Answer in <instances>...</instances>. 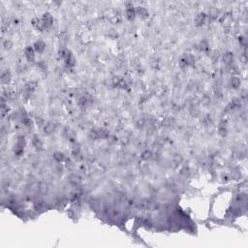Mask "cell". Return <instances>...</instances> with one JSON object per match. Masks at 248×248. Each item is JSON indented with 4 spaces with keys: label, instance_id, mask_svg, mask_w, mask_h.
<instances>
[{
    "label": "cell",
    "instance_id": "obj_13",
    "mask_svg": "<svg viewBox=\"0 0 248 248\" xmlns=\"http://www.w3.org/2000/svg\"><path fill=\"white\" fill-rule=\"evenodd\" d=\"M43 129H44V132H45L46 134H51L55 130V125L53 123L49 122V123H47V124L44 125Z\"/></svg>",
    "mask_w": 248,
    "mask_h": 248
},
{
    "label": "cell",
    "instance_id": "obj_2",
    "mask_svg": "<svg viewBox=\"0 0 248 248\" xmlns=\"http://www.w3.org/2000/svg\"><path fill=\"white\" fill-rule=\"evenodd\" d=\"M69 183L73 185V186L78 187V186L81 185V183H82V177H79V174H71L70 177H69Z\"/></svg>",
    "mask_w": 248,
    "mask_h": 248
},
{
    "label": "cell",
    "instance_id": "obj_9",
    "mask_svg": "<svg viewBox=\"0 0 248 248\" xmlns=\"http://www.w3.org/2000/svg\"><path fill=\"white\" fill-rule=\"evenodd\" d=\"M11 79H12V75H11V72L10 71H4L2 72V74H1V81L3 83H6V85H8L10 82H11Z\"/></svg>",
    "mask_w": 248,
    "mask_h": 248
},
{
    "label": "cell",
    "instance_id": "obj_16",
    "mask_svg": "<svg viewBox=\"0 0 248 248\" xmlns=\"http://www.w3.org/2000/svg\"><path fill=\"white\" fill-rule=\"evenodd\" d=\"M183 58L185 59V61L187 62L188 66H192V65H194V62H195V57H194L192 54H190V53H187V54H185V55H184V56H183Z\"/></svg>",
    "mask_w": 248,
    "mask_h": 248
},
{
    "label": "cell",
    "instance_id": "obj_14",
    "mask_svg": "<svg viewBox=\"0 0 248 248\" xmlns=\"http://www.w3.org/2000/svg\"><path fill=\"white\" fill-rule=\"evenodd\" d=\"M53 157L54 159V161H56L58 163L63 162L64 159H65V156H64V154L62 152H60V151H55L53 155Z\"/></svg>",
    "mask_w": 248,
    "mask_h": 248
},
{
    "label": "cell",
    "instance_id": "obj_3",
    "mask_svg": "<svg viewBox=\"0 0 248 248\" xmlns=\"http://www.w3.org/2000/svg\"><path fill=\"white\" fill-rule=\"evenodd\" d=\"M42 21L46 25V26L48 27V28H49V27H50L51 25H53V16H51L50 13H45V14L43 15V17H42Z\"/></svg>",
    "mask_w": 248,
    "mask_h": 248
},
{
    "label": "cell",
    "instance_id": "obj_10",
    "mask_svg": "<svg viewBox=\"0 0 248 248\" xmlns=\"http://www.w3.org/2000/svg\"><path fill=\"white\" fill-rule=\"evenodd\" d=\"M64 136L69 140V141L71 142H73L75 143V140H76V133L75 132L72 130V129H69V128H67V129H65V131H64Z\"/></svg>",
    "mask_w": 248,
    "mask_h": 248
},
{
    "label": "cell",
    "instance_id": "obj_5",
    "mask_svg": "<svg viewBox=\"0 0 248 248\" xmlns=\"http://www.w3.org/2000/svg\"><path fill=\"white\" fill-rule=\"evenodd\" d=\"M241 107V100L239 98H234L230 103V105L228 106L227 109L229 110H237Z\"/></svg>",
    "mask_w": 248,
    "mask_h": 248
},
{
    "label": "cell",
    "instance_id": "obj_22",
    "mask_svg": "<svg viewBox=\"0 0 248 248\" xmlns=\"http://www.w3.org/2000/svg\"><path fill=\"white\" fill-rule=\"evenodd\" d=\"M3 46L6 50H10V49H12V47H13V43H12L10 40H6V41H4Z\"/></svg>",
    "mask_w": 248,
    "mask_h": 248
},
{
    "label": "cell",
    "instance_id": "obj_19",
    "mask_svg": "<svg viewBox=\"0 0 248 248\" xmlns=\"http://www.w3.org/2000/svg\"><path fill=\"white\" fill-rule=\"evenodd\" d=\"M173 123H174V119L172 117H166L162 122V124L164 126H171Z\"/></svg>",
    "mask_w": 248,
    "mask_h": 248
},
{
    "label": "cell",
    "instance_id": "obj_17",
    "mask_svg": "<svg viewBox=\"0 0 248 248\" xmlns=\"http://www.w3.org/2000/svg\"><path fill=\"white\" fill-rule=\"evenodd\" d=\"M152 156L153 155H152V153H151V151L146 150L142 153V159L145 160V161H149V160H150L151 158H152Z\"/></svg>",
    "mask_w": 248,
    "mask_h": 248
},
{
    "label": "cell",
    "instance_id": "obj_12",
    "mask_svg": "<svg viewBox=\"0 0 248 248\" xmlns=\"http://www.w3.org/2000/svg\"><path fill=\"white\" fill-rule=\"evenodd\" d=\"M25 146L21 145V143H16L15 147H14V153L17 155V156H22V153L25 152Z\"/></svg>",
    "mask_w": 248,
    "mask_h": 248
},
{
    "label": "cell",
    "instance_id": "obj_24",
    "mask_svg": "<svg viewBox=\"0 0 248 248\" xmlns=\"http://www.w3.org/2000/svg\"><path fill=\"white\" fill-rule=\"evenodd\" d=\"M239 43H241V45H242V46H246V39H245V37H241L239 38Z\"/></svg>",
    "mask_w": 248,
    "mask_h": 248
},
{
    "label": "cell",
    "instance_id": "obj_23",
    "mask_svg": "<svg viewBox=\"0 0 248 248\" xmlns=\"http://www.w3.org/2000/svg\"><path fill=\"white\" fill-rule=\"evenodd\" d=\"M179 66H180V68H182V69H185V68L188 67V64L183 57H181L180 60H179Z\"/></svg>",
    "mask_w": 248,
    "mask_h": 248
},
{
    "label": "cell",
    "instance_id": "obj_18",
    "mask_svg": "<svg viewBox=\"0 0 248 248\" xmlns=\"http://www.w3.org/2000/svg\"><path fill=\"white\" fill-rule=\"evenodd\" d=\"M33 146L36 147V149H41L42 147V141L40 140V138H38L37 136H35L33 138Z\"/></svg>",
    "mask_w": 248,
    "mask_h": 248
},
{
    "label": "cell",
    "instance_id": "obj_21",
    "mask_svg": "<svg viewBox=\"0 0 248 248\" xmlns=\"http://www.w3.org/2000/svg\"><path fill=\"white\" fill-rule=\"evenodd\" d=\"M181 162H182V157H181V155L175 154V155L174 156V163L177 164V165H178V164H180Z\"/></svg>",
    "mask_w": 248,
    "mask_h": 248
},
{
    "label": "cell",
    "instance_id": "obj_8",
    "mask_svg": "<svg viewBox=\"0 0 248 248\" xmlns=\"http://www.w3.org/2000/svg\"><path fill=\"white\" fill-rule=\"evenodd\" d=\"M223 61L224 63L226 64L228 66H231L233 65V62H234V54L232 53H224L223 55Z\"/></svg>",
    "mask_w": 248,
    "mask_h": 248
},
{
    "label": "cell",
    "instance_id": "obj_6",
    "mask_svg": "<svg viewBox=\"0 0 248 248\" xmlns=\"http://www.w3.org/2000/svg\"><path fill=\"white\" fill-rule=\"evenodd\" d=\"M136 15H138L139 17H141L142 19H146L149 17V11L145 7H137L136 8Z\"/></svg>",
    "mask_w": 248,
    "mask_h": 248
},
{
    "label": "cell",
    "instance_id": "obj_15",
    "mask_svg": "<svg viewBox=\"0 0 248 248\" xmlns=\"http://www.w3.org/2000/svg\"><path fill=\"white\" fill-rule=\"evenodd\" d=\"M231 85L235 87V88H238L241 85V79H239V78L237 77V76H233L231 78Z\"/></svg>",
    "mask_w": 248,
    "mask_h": 248
},
{
    "label": "cell",
    "instance_id": "obj_1",
    "mask_svg": "<svg viewBox=\"0 0 248 248\" xmlns=\"http://www.w3.org/2000/svg\"><path fill=\"white\" fill-rule=\"evenodd\" d=\"M25 56L29 62H32L35 58V50L33 49V47H26L25 49Z\"/></svg>",
    "mask_w": 248,
    "mask_h": 248
},
{
    "label": "cell",
    "instance_id": "obj_7",
    "mask_svg": "<svg viewBox=\"0 0 248 248\" xmlns=\"http://www.w3.org/2000/svg\"><path fill=\"white\" fill-rule=\"evenodd\" d=\"M206 15L205 13H200L197 17L195 18V25L197 26L203 25L206 22Z\"/></svg>",
    "mask_w": 248,
    "mask_h": 248
},
{
    "label": "cell",
    "instance_id": "obj_20",
    "mask_svg": "<svg viewBox=\"0 0 248 248\" xmlns=\"http://www.w3.org/2000/svg\"><path fill=\"white\" fill-rule=\"evenodd\" d=\"M200 49L202 50H209V44L206 41V40H203V41L200 43Z\"/></svg>",
    "mask_w": 248,
    "mask_h": 248
},
{
    "label": "cell",
    "instance_id": "obj_11",
    "mask_svg": "<svg viewBox=\"0 0 248 248\" xmlns=\"http://www.w3.org/2000/svg\"><path fill=\"white\" fill-rule=\"evenodd\" d=\"M38 87V83L37 82H34V81H31V82H28L25 85V90L27 92H33V91Z\"/></svg>",
    "mask_w": 248,
    "mask_h": 248
},
{
    "label": "cell",
    "instance_id": "obj_4",
    "mask_svg": "<svg viewBox=\"0 0 248 248\" xmlns=\"http://www.w3.org/2000/svg\"><path fill=\"white\" fill-rule=\"evenodd\" d=\"M33 49H34L35 51H37V53H42L43 51L45 50V49H46V44L44 43L43 41H41V40H39V41H37V42L34 43Z\"/></svg>",
    "mask_w": 248,
    "mask_h": 248
}]
</instances>
